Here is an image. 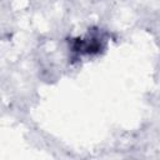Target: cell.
Listing matches in <instances>:
<instances>
[{
  "instance_id": "obj_1",
  "label": "cell",
  "mask_w": 160,
  "mask_h": 160,
  "mask_svg": "<svg viewBox=\"0 0 160 160\" xmlns=\"http://www.w3.org/2000/svg\"><path fill=\"white\" fill-rule=\"evenodd\" d=\"M106 42L108 39L100 29H91L80 36L70 39L69 51L75 58L94 56L105 50Z\"/></svg>"
}]
</instances>
